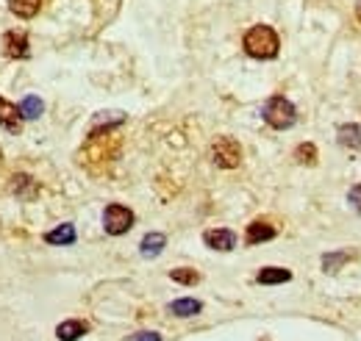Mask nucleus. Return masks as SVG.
Returning a JSON list of instances; mask_svg holds the SVG:
<instances>
[{"mask_svg": "<svg viewBox=\"0 0 361 341\" xmlns=\"http://www.w3.org/2000/svg\"><path fill=\"white\" fill-rule=\"evenodd\" d=\"M164 244H167L164 233H147V236L142 239L139 250H142V256H145V258H156L161 250H164Z\"/></svg>", "mask_w": 361, "mask_h": 341, "instance_id": "nucleus-16", "label": "nucleus"}, {"mask_svg": "<svg viewBox=\"0 0 361 341\" xmlns=\"http://www.w3.org/2000/svg\"><path fill=\"white\" fill-rule=\"evenodd\" d=\"M356 17H359V23H361V0L356 3Z\"/></svg>", "mask_w": 361, "mask_h": 341, "instance_id": "nucleus-24", "label": "nucleus"}, {"mask_svg": "<svg viewBox=\"0 0 361 341\" xmlns=\"http://www.w3.org/2000/svg\"><path fill=\"white\" fill-rule=\"evenodd\" d=\"M348 200H350V206H353V209H356V211L361 213V183H359V186H353V189H350Z\"/></svg>", "mask_w": 361, "mask_h": 341, "instance_id": "nucleus-22", "label": "nucleus"}, {"mask_svg": "<svg viewBox=\"0 0 361 341\" xmlns=\"http://www.w3.org/2000/svg\"><path fill=\"white\" fill-rule=\"evenodd\" d=\"M0 128L8 130V133H20V130H23L20 108H17L14 103H8L6 97H0Z\"/></svg>", "mask_w": 361, "mask_h": 341, "instance_id": "nucleus-8", "label": "nucleus"}, {"mask_svg": "<svg viewBox=\"0 0 361 341\" xmlns=\"http://www.w3.org/2000/svg\"><path fill=\"white\" fill-rule=\"evenodd\" d=\"M123 123H126V114L123 111H103V114L94 117L92 133H106V130H111L114 125H123Z\"/></svg>", "mask_w": 361, "mask_h": 341, "instance_id": "nucleus-10", "label": "nucleus"}, {"mask_svg": "<svg viewBox=\"0 0 361 341\" xmlns=\"http://www.w3.org/2000/svg\"><path fill=\"white\" fill-rule=\"evenodd\" d=\"M8 189H11V194H14L17 200H23V203L34 200V197H37V192H39L37 180H34L31 175H25V172H17V175L11 178V183H8Z\"/></svg>", "mask_w": 361, "mask_h": 341, "instance_id": "nucleus-5", "label": "nucleus"}, {"mask_svg": "<svg viewBox=\"0 0 361 341\" xmlns=\"http://www.w3.org/2000/svg\"><path fill=\"white\" fill-rule=\"evenodd\" d=\"M103 228L109 236H123L134 228V211L120 206V203H111L106 211H103Z\"/></svg>", "mask_w": 361, "mask_h": 341, "instance_id": "nucleus-4", "label": "nucleus"}, {"mask_svg": "<svg viewBox=\"0 0 361 341\" xmlns=\"http://www.w3.org/2000/svg\"><path fill=\"white\" fill-rule=\"evenodd\" d=\"M264 123L275 130H286L295 125V120H298V108L286 100V97H281V94H275L270 97L267 103H264Z\"/></svg>", "mask_w": 361, "mask_h": 341, "instance_id": "nucleus-2", "label": "nucleus"}, {"mask_svg": "<svg viewBox=\"0 0 361 341\" xmlns=\"http://www.w3.org/2000/svg\"><path fill=\"white\" fill-rule=\"evenodd\" d=\"M212 161H214L217 167H223V170L239 167V161H242V147H239V142L231 139V136H217L214 144H212Z\"/></svg>", "mask_w": 361, "mask_h": 341, "instance_id": "nucleus-3", "label": "nucleus"}, {"mask_svg": "<svg viewBox=\"0 0 361 341\" xmlns=\"http://www.w3.org/2000/svg\"><path fill=\"white\" fill-rule=\"evenodd\" d=\"M39 8H42V0H8V11L17 14V17H23V20L37 17Z\"/></svg>", "mask_w": 361, "mask_h": 341, "instance_id": "nucleus-12", "label": "nucleus"}, {"mask_svg": "<svg viewBox=\"0 0 361 341\" xmlns=\"http://www.w3.org/2000/svg\"><path fill=\"white\" fill-rule=\"evenodd\" d=\"M131 341H161V336L159 333H136Z\"/></svg>", "mask_w": 361, "mask_h": 341, "instance_id": "nucleus-23", "label": "nucleus"}, {"mask_svg": "<svg viewBox=\"0 0 361 341\" xmlns=\"http://www.w3.org/2000/svg\"><path fill=\"white\" fill-rule=\"evenodd\" d=\"M84 333H87V325L78 322V319H67V322H61V325L56 328V336L61 341H78Z\"/></svg>", "mask_w": 361, "mask_h": 341, "instance_id": "nucleus-13", "label": "nucleus"}, {"mask_svg": "<svg viewBox=\"0 0 361 341\" xmlns=\"http://www.w3.org/2000/svg\"><path fill=\"white\" fill-rule=\"evenodd\" d=\"M203 311V302H197V299H176V302H170V314H176V316H195V314H200Z\"/></svg>", "mask_w": 361, "mask_h": 341, "instance_id": "nucleus-17", "label": "nucleus"}, {"mask_svg": "<svg viewBox=\"0 0 361 341\" xmlns=\"http://www.w3.org/2000/svg\"><path fill=\"white\" fill-rule=\"evenodd\" d=\"M0 161H3V150H0Z\"/></svg>", "mask_w": 361, "mask_h": 341, "instance_id": "nucleus-25", "label": "nucleus"}, {"mask_svg": "<svg viewBox=\"0 0 361 341\" xmlns=\"http://www.w3.org/2000/svg\"><path fill=\"white\" fill-rule=\"evenodd\" d=\"M262 286H272V283H286V280H292V272L289 269H281V266H264L262 272H259V278H256Z\"/></svg>", "mask_w": 361, "mask_h": 341, "instance_id": "nucleus-15", "label": "nucleus"}, {"mask_svg": "<svg viewBox=\"0 0 361 341\" xmlns=\"http://www.w3.org/2000/svg\"><path fill=\"white\" fill-rule=\"evenodd\" d=\"M17 108H20V117H23V120H39L42 111H45V103H42V97L28 94V97H23V103H20Z\"/></svg>", "mask_w": 361, "mask_h": 341, "instance_id": "nucleus-11", "label": "nucleus"}, {"mask_svg": "<svg viewBox=\"0 0 361 341\" xmlns=\"http://www.w3.org/2000/svg\"><path fill=\"white\" fill-rule=\"evenodd\" d=\"M45 242L47 244H73L75 242V225H70V222L59 225L56 230L45 233Z\"/></svg>", "mask_w": 361, "mask_h": 341, "instance_id": "nucleus-14", "label": "nucleus"}, {"mask_svg": "<svg viewBox=\"0 0 361 341\" xmlns=\"http://www.w3.org/2000/svg\"><path fill=\"white\" fill-rule=\"evenodd\" d=\"M242 44H245V53H247V56L267 61V58H275V56H278L281 39H278V34L272 31L270 25H253V28L245 34V42Z\"/></svg>", "mask_w": 361, "mask_h": 341, "instance_id": "nucleus-1", "label": "nucleus"}, {"mask_svg": "<svg viewBox=\"0 0 361 341\" xmlns=\"http://www.w3.org/2000/svg\"><path fill=\"white\" fill-rule=\"evenodd\" d=\"M295 159H298L300 164H314V161H317V147H314V144H300V147L295 150Z\"/></svg>", "mask_w": 361, "mask_h": 341, "instance_id": "nucleus-20", "label": "nucleus"}, {"mask_svg": "<svg viewBox=\"0 0 361 341\" xmlns=\"http://www.w3.org/2000/svg\"><path fill=\"white\" fill-rule=\"evenodd\" d=\"M3 53H6L8 58H28V53H31L28 37L20 34V31H8V34L3 37Z\"/></svg>", "mask_w": 361, "mask_h": 341, "instance_id": "nucleus-6", "label": "nucleus"}, {"mask_svg": "<svg viewBox=\"0 0 361 341\" xmlns=\"http://www.w3.org/2000/svg\"><path fill=\"white\" fill-rule=\"evenodd\" d=\"M348 258H350V253H331V256L322 258V266H325V272H336V266H342Z\"/></svg>", "mask_w": 361, "mask_h": 341, "instance_id": "nucleus-21", "label": "nucleus"}, {"mask_svg": "<svg viewBox=\"0 0 361 341\" xmlns=\"http://www.w3.org/2000/svg\"><path fill=\"white\" fill-rule=\"evenodd\" d=\"M278 236V230L272 228L270 222H262V219H256V222H250L247 225V244H262V242H270Z\"/></svg>", "mask_w": 361, "mask_h": 341, "instance_id": "nucleus-9", "label": "nucleus"}, {"mask_svg": "<svg viewBox=\"0 0 361 341\" xmlns=\"http://www.w3.org/2000/svg\"><path fill=\"white\" fill-rule=\"evenodd\" d=\"M339 144H345V147H361L359 125H342L339 128Z\"/></svg>", "mask_w": 361, "mask_h": 341, "instance_id": "nucleus-18", "label": "nucleus"}, {"mask_svg": "<svg viewBox=\"0 0 361 341\" xmlns=\"http://www.w3.org/2000/svg\"><path fill=\"white\" fill-rule=\"evenodd\" d=\"M203 242L212 247V250H220V253H228L236 247V233L228 230V228H217V230H206Z\"/></svg>", "mask_w": 361, "mask_h": 341, "instance_id": "nucleus-7", "label": "nucleus"}, {"mask_svg": "<svg viewBox=\"0 0 361 341\" xmlns=\"http://www.w3.org/2000/svg\"><path fill=\"white\" fill-rule=\"evenodd\" d=\"M170 278H173L176 283H183V286H195V283L200 280V275H197L195 269H186V266H180V269H173V272H170Z\"/></svg>", "mask_w": 361, "mask_h": 341, "instance_id": "nucleus-19", "label": "nucleus"}]
</instances>
